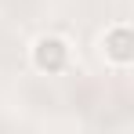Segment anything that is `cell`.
<instances>
[{
	"instance_id": "7a4b0ae2",
	"label": "cell",
	"mask_w": 134,
	"mask_h": 134,
	"mask_svg": "<svg viewBox=\"0 0 134 134\" xmlns=\"http://www.w3.org/2000/svg\"><path fill=\"white\" fill-rule=\"evenodd\" d=\"M102 54H105V62H112L116 69H127L134 62V33H131L127 22L105 29V36H102Z\"/></svg>"
},
{
	"instance_id": "6da1fadb",
	"label": "cell",
	"mask_w": 134,
	"mask_h": 134,
	"mask_svg": "<svg viewBox=\"0 0 134 134\" xmlns=\"http://www.w3.org/2000/svg\"><path fill=\"white\" fill-rule=\"evenodd\" d=\"M69 58H72L69 40L58 36V33H44V36H36V40L29 44V65L36 69V72H44V76L65 72V69H69Z\"/></svg>"
}]
</instances>
